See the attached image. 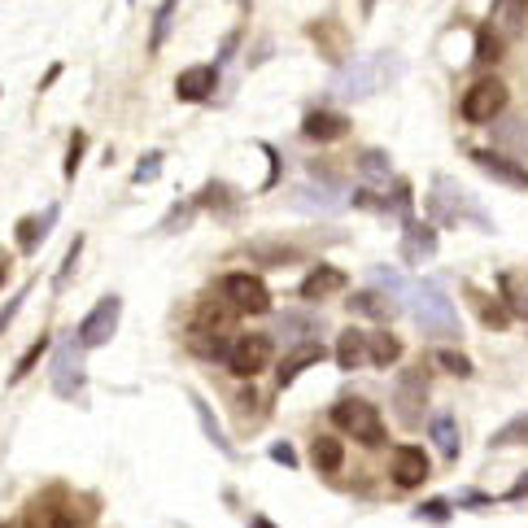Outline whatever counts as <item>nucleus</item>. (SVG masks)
I'll return each mask as SVG.
<instances>
[{
	"label": "nucleus",
	"instance_id": "obj_16",
	"mask_svg": "<svg viewBox=\"0 0 528 528\" xmlns=\"http://www.w3.org/2000/svg\"><path fill=\"white\" fill-rule=\"evenodd\" d=\"M293 206L297 210H315V214H336L345 206V197H341V188H336V184H302L293 192Z\"/></svg>",
	"mask_w": 528,
	"mask_h": 528
},
{
	"label": "nucleus",
	"instance_id": "obj_23",
	"mask_svg": "<svg viewBox=\"0 0 528 528\" xmlns=\"http://www.w3.org/2000/svg\"><path fill=\"white\" fill-rule=\"evenodd\" d=\"M428 432H432V441H437V454H441V459H446V463L459 459V424H454V415H450V411L432 415Z\"/></svg>",
	"mask_w": 528,
	"mask_h": 528
},
{
	"label": "nucleus",
	"instance_id": "obj_14",
	"mask_svg": "<svg viewBox=\"0 0 528 528\" xmlns=\"http://www.w3.org/2000/svg\"><path fill=\"white\" fill-rule=\"evenodd\" d=\"M302 136L319 140V144L345 140V136H350V118L336 114V110H310V114H306V123H302Z\"/></svg>",
	"mask_w": 528,
	"mask_h": 528
},
{
	"label": "nucleus",
	"instance_id": "obj_8",
	"mask_svg": "<svg viewBox=\"0 0 528 528\" xmlns=\"http://www.w3.org/2000/svg\"><path fill=\"white\" fill-rule=\"evenodd\" d=\"M267 363H271V336L245 332L227 345V371L240 380H254L258 371H267Z\"/></svg>",
	"mask_w": 528,
	"mask_h": 528
},
{
	"label": "nucleus",
	"instance_id": "obj_10",
	"mask_svg": "<svg viewBox=\"0 0 528 528\" xmlns=\"http://www.w3.org/2000/svg\"><path fill=\"white\" fill-rule=\"evenodd\" d=\"M223 297L240 310V315H267V310H271L267 284H262L258 275H245V271L227 275V280H223Z\"/></svg>",
	"mask_w": 528,
	"mask_h": 528
},
{
	"label": "nucleus",
	"instance_id": "obj_29",
	"mask_svg": "<svg viewBox=\"0 0 528 528\" xmlns=\"http://www.w3.org/2000/svg\"><path fill=\"white\" fill-rule=\"evenodd\" d=\"M192 411H197V419H201V428H206V437L214 441V450H223V454H232V446H227V437H223V428H219V419H214V411H210V402L201 398V393H192Z\"/></svg>",
	"mask_w": 528,
	"mask_h": 528
},
{
	"label": "nucleus",
	"instance_id": "obj_21",
	"mask_svg": "<svg viewBox=\"0 0 528 528\" xmlns=\"http://www.w3.org/2000/svg\"><path fill=\"white\" fill-rule=\"evenodd\" d=\"M57 223V206H48L40 214H31V219H22L18 223V249L22 254H35V249L44 245V236H48V227Z\"/></svg>",
	"mask_w": 528,
	"mask_h": 528
},
{
	"label": "nucleus",
	"instance_id": "obj_7",
	"mask_svg": "<svg viewBox=\"0 0 528 528\" xmlns=\"http://www.w3.org/2000/svg\"><path fill=\"white\" fill-rule=\"evenodd\" d=\"M118 319H123V297H101L92 310H88V319L79 323V345L83 350H101V345H110L114 341V332H118Z\"/></svg>",
	"mask_w": 528,
	"mask_h": 528
},
{
	"label": "nucleus",
	"instance_id": "obj_13",
	"mask_svg": "<svg viewBox=\"0 0 528 528\" xmlns=\"http://www.w3.org/2000/svg\"><path fill=\"white\" fill-rule=\"evenodd\" d=\"M467 302H472V310H476V319L485 323V328H494V332H502V328H511V306L502 302V297H494V293H485V288H476V284H467Z\"/></svg>",
	"mask_w": 528,
	"mask_h": 528
},
{
	"label": "nucleus",
	"instance_id": "obj_44",
	"mask_svg": "<svg viewBox=\"0 0 528 528\" xmlns=\"http://www.w3.org/2000/svg\"><path fill=\"white\" fill-rule=\"evenodd\" d=\"M22 302H27V288H22V293H18V297H9V302H5V310H0V332H5V328H9V319H14V315H18V310H22Z\"/></svg>",
	"mask_w": 528,
	"mask_h": 528
},
{
	"label": "nucleus",
	"instance_id": "obj_15",
	"mask_svg": "<svg viewBox=\"0 0 528 528\" xmlns=\"http://www.w3.org/2000/svg\"><path fill=\"white\" fill-rule=\"evenodd\" d=\"M214 88H219V66H188L184 75L175 79L179 101H206Z\"/></svg>",
	"mask_w": 528,
	"mask_h": 528
},
{
	"label": "nucleus",
	"instance_id": "obj_9",
	"mask_svg": "<svg viewBox=\"0 0 528 528\" xmlns=\"http://www.w3.org/2000/svg\"><path fill=\"white\" fill-rule=\"evenodd\" d=\"M393 406H398V419L406 428H415L424 419V406H428V376L419 367L402 371L398 384H393Z\"/></svg>",
	"mask_w": 528,
	"mask_h": 528
},
{
	"label": "nucleus",
	"instance_id": "obj_5",
	"mask_svg": "<svg viewBox=\"0 0 528 528\" xmlns=\"http://www.w3.org/2000/svg\"><path fill=\"white\" fill-rule=\"evenodd\" d=\"M83 384H88V376H83V345L79 336H66L53 350V393L66 402H83Z\"/></svg>",
	"mask_w": 528,
	"mask_h": 528
},
{
	"label": "nucleus",
	"instance_id": "obj_22",
	"mask_svg": "<svg viewBox=\"0 0 528 528\" xmlns=\"http://www.w3.org/2000/svg\"><path fill=\"white\" fill-rule=\"evenodd\" d=\"M323 354H328V350H323L319 341H306L302 350H293V354H288L284 363H280V371H275V380H280V389H288V384H293L297 376H302L306 367H315V363H319Z\"/></svg>",
	"mask_w": 528,
	"mask_h": 528
},
{
	"label": "nucleus",
	"instance_id": "obj_28",
	"mask_svg": "<svg viewBox=\"0 0 528 528\" xmlns=\"http://www.w3.org/2000/svg\"><path fill=\"white\" fill-rule=\"evenodd\" d=\"M232 315H240V310L232 306V302H206L197 310V328L201 332H227V323H232Z\"/></svg>",
	"mask_w": 528,
	"mask_h": 528
},
{
	"label": "nucleus",
	"instance_id": "obj_3",
	"mask_svg": "<svg viewBox=\"0 0 528 528\" xmlns=\"http://www.w3.org/2000/svg\"><path fill=\"white\" fill-rule=\"evenodd\" d=\"M428 214H432V223H441V227H454V223H463V219H476L480 227H485V232H494V219H489V214L480 210L476 201L463 192V184H454L450 175H437V179H432Z\"/></svg>",
	"mask_w": 528,
	"mask_h": 528
},
{
	"label": "nucleus",
	"instance_id": "obj_36",
	"mask_svg": "<svg viewBox=\"0 0 528 528\" xmlns=\"http://www.w3.org/2000/svg\"><path fill=\"white\" fill-rule=\"evenodd\" d=\"M520 18H524V5H520V0H502L498 14H494V22H498L502 31H520Z\"/></svg>",
	"mask_w": 528,
	"mask_h": 528
},
{
	"label": "nucleus",
	"instance_id": "obj_6",
	"mask_svg": "<svg viewBox=\"0 0 528 528\" xmlns=\"http://www.w3.org/2000/svg\"><path fill=\"white\" fill-rule=\"evenodd\" d=\"M502 110H507V83L502 79H476L459 101V114L467 123H494Z\"/></svg>",
	"mask_w": 528,
	"mask_h": 528
},
{
	"label": "nucleus",
	"instance_id": "obj_32",
	"mask_svg": "<svg viewBox=\"0 0 528 528\" xmlns=\"http://www.w3.org/2000/svg\"><path fill=\"white\" fill-rule=\"evenodd\" d=\"M371 284L384 288L389 297H398V302H406V297H411V288H415L411 280H402V275L389 271V267H376V271H371Z\"/></svg>",
	"mask_w": 528,
	"mask_h": 528
},
{
	"label": "nucleus",
	"instance_id": "obj_4",
	"mask_svg": "<svg viewBox=\"0 0 528 528\" xmlns=\"http://www.w3.org/2000/svg\"><path fill=\"white\" fill-rule=\"evenodd\" d=\"M332 424L341 432H350V437L358 441V446H384L389 441V432H384V419L371 402L363 398H345L332 406Z\"/></svg>",
	"mask_w": 528,
	"mask_h": 528
},
{
	"label": "nucleus",
	"instance_id": "obj_18",
	"mask_svg": "<svg viewBox=\"0 0 528 528\" xmlns=\"http://www.w3.org/2000/svg\"><path fill=\"white\" fill-rule=\"evenodd\" d=\"M494 149L507 158H528V118H498Z\"/></svg>",
	"mask_w": 528,
	"mask_h": 528
},
{
	"label": "nucleus",
	"instance_id": "obj_31",
	"mask_svg": "<svg viewBox=\"0 0 528 528\" xmlns=\"http://www.w3.org/2000/svg\"><path fill=\"white\" fill-rule=\"evenodd\" d=\"M175 9H179V0H162L158 5V14H153V35H149V53H158V48L166 44L171 22H175Z\"/></svg>",
	"mask_w": 528,
	"mask_h": 528
},
{
	"label": "nucleus",
	"instance_id": "obj_41",
	"mask_svg": "<svg viewBox=\"0 0 528 528\" xmlns=\"http://www.w3.org/2000/svg\"><path fill=\"white\" fill-rule=\"evenodd\" d=\"M476 57H480V62H498V57H502V44H498L489 31H480V40H476Z\"/></svg>",
	"mask_w": 528,
	"mask_h": 528
},
{
	"label": "nucleus",
	"instance_id": "obj_35",
	"mask_svg": "<svg viewBox=\"0 0 528 528\" xmlns=\"http://www.w3.org/2000/svg\"><path fill=\"white\" fill-rule=\"evenodd\" d=\"M44 350H48V336H40V341H35V345H31V350H27V354H22V358H18V367H14V371H9V380H14V384H18V380H27V376H31V367H35V363H40V354H44Z\"/></svg>",
	"mask_w": 528,
	"mask_h": 528
},
{
	"label": "nucleus",
	"instance_id": "obj_27",
	"mask_svg": "<svg viewBox=\"0 0 528 528\" xmlns=\"http://www.w3.org/2000/svg\"><path fill=\"white\" fill-rule=\"evenodd\" d=\"M367 354L376 367H393L402 358V341L393 332H367Z\"/></svg>",
	"mask_w": 528,
	"mask_h": 528
},
{
	"label": "nucleus",
	"instance_id": "obj_19",
	"mask_svg": "<svg viewBox=\"0 0 528 528\" xmlns=\"http://www.w3.org/2000/svg\"><path fill=\"white\" fill-rule=\"evenodd\" d=\"M432 254H437V232L424 223H406L402 232V258L411 262V267H419V262H428Z\"/></svg>",
	"mask_w": 528,
	"mask_h": 528
},
{
	"label": "nucleus",
	"instance_id": "obj_26",
	"mask_svg": "<svg viewBox=\"0 0 528 528\" xmlns=\"http://www.w3.org/2000/svg\"><path fill=\"white\" fill-rule=\"evenodd\" d=\"M310 463H315L323 476L341 472V463H345V446H341L336 437H315V446H310Z\"/></svg>",
	"mask_w": 528,
	"mask_h": 528
},
{
	"label": "nucleus",
	"instance_id": "obj_20",
	"mask_svg": "<svg viewBox=\"0 0 528 528\" xmlns=\"http://www.w3.org/2000/svg\"><path fill=\"white\" fill-rule=\"evenodd\" d=\"M363 363H371V354H367V332L345 328L341 336H336V367H341V371H358Z\"/></svg>",
	"mask_w": 528,
	"mask_h": 528
},
{
	"label": "nucleus",
	"instance_id": "obj_12",
	"mask_svg": "<svg viewBox=\"0 0 528 528\" xmlns=\"http://www.w3.org/2000/svg\"><path fill=\"white\" fill-rule=\"evenodd\" d=\"M389 476L398 489H415L428 480V454L419 446H398L393 450V463H389Z\"/></svg>",
	"mask_w": 528,
	"mask_h": 528
},
{
	"label": "nucleus",
	"instance_id": "obj_38",
	"mask_svg": "<svg viewBox=\"0 0 528 528\" xmlns=\"http://www.w3.org/2000/svg\"><path fill=\"white\" fill-rule=\"evenodd\" d=\"M192 214H197V201H184V206H179V210H171V214H166L158 232H184V227L192 223Z\"/></svg>",
	"mask_w": 528,
	"mask_h": 528
},
{
	"label": "nucleus",
	"instance_id": "obj_37",
	"mask_svg": "<svg viewBox=\"0 0 528 528\" xmlns=\"http://www.w3.org/2000/svg\"><path fill=\"white\" fill-rule=\"evenodd\" d=\"M319 328V319H310V315H297V310H288V315H280V336H302V332H315Z\"/></svg>",
	"mask_w": 528,
	"mask_h": 528
},
{
	"label": "nucleus",
	"instance_id": "obj_33",
	"mask_svg": "<svg viewBox=\"0 0 528 528\" xmlns=\"http://www.w3.org/2000/svg\"><path fill=\"white\" fill-rule=\"evenodd\" d=\"M432 363H437V367H446L450 371V376H459V380H467V376H472V358H463L459 350H437V354H432Z\"/></svg>",
	"mask_w": 528,
	"mask_h": 528
},
{
	"label": "nucleus",
	"instance_id": "obj_50",
	"mask_svg": "<svg viewBox=\"0 0 528 528\" xmlns=\"http://www.w3.org/2000/svg\"><path fill=\"white\" fill-rule=\"evenodd\" d=\"M520 5H528V0H520Z\"/></svg>",
	"mask_w": 528,
	"mask_h": 528
},
{
	"label": "nucleus",
	"instance_id": "obj_25",
	"mask_svg": "<svg viewBox=\"0 0 528 528\" xmlns=\"http://www.w3.org/2000/svg\"><path fill=\"white\" fill-rule=\"evenodd\" d=\"M498 293H502V302L511 306V315L528 319V275H507V271H502L498 275Z\"/></svg>",
	"mask_w": 528,
	"mask_h": 528
},
{
	"label": "nucleus",
	"instance_id": "obj_47",
	"mask_svg": "<svg viewBox=\"0 0 528 528\" xmlns=\"http://www.w3.org/2000/svg\"><path fill=\"white\" fill-rule=\"evenodd\" d=\"M524 494H528V476H524V480H520V485H515V489H511V498H524Z\"/></svg>",
	"mask_w": 528,
	"mask_h": 528
},
{
	"label": "nucleus",
	"instance_id": "obj_30",
	"mask_svg": "<svg viewBox=\"0 0 528 528\" xmlns=\"http://www.w3.org/2000/svg\"><path fill=\"white\" fill-rule=\"evenodd\" d=\"M358 171H363L371 184H389L393 179V166H389V153H380V149H367L363 158H358Z\"/></svg>",
	"mask_w": 528,
	"mask_h": 528
},
{
	"label": "nucleus",
	"instance_id": "obj_17",
	"mask_svg": "<svg viewBox=\"0 0 528 528\" xmlns=\"http://www.w3.org/2000/svg\"><path fill=\"white\" fill-rule=\"evenodd\" d=\"M341 288H345V271L341 267H315L302 280V288H297V297H302V302H323V297L341 293Z\"/></svg>",
	"mask_w": 528,
	"mask_h": 528
},
{
	"label": "nucleus",
	"instance_id": "obj_48",
	"mask_svg": "<svg viewBox=\"0 0 528 528\" xmlns=\"http://www.w3.org/2000/svg\"><path fill=\"white\" fill-rule=\"evenodd\" d=\"M5 275H9V258L0 254V284H5Z\"/></svg>",
	"mask_w": 528,
	"mask_h": 528
},
{
	"label": "nucleus",
	"instance_id": "obj_34",
	"mask_svg": "<svg viewBox=\"0 0 528 528\" xmlns=\"http://www.w3.org/2000/svg\"><path fill=\"white\" fill-rule=\"evenodd\" d=\"M524 441H528V415L511 419L507 428H498V432H494V441H489V446H524Z\"/></svg>",
	"mask_w": 528,
	"mask_h": 528
},
{
	"label": "nucleus",
	"instance_id": "obj_42",
	"mask_svg": "<svg viewBox=\"0 0 528 528\" xmlns=\"http://www.w3.org/2000/svg\"><path fill=\"white\" fill-rule=\"evenodd\" d=\"M83 149H88V140H83V131H75V144H70V153H66V179H75V175H79V158H83Z\"/></svg>",
	"mask_w": 528,
	"mask_h": 528
},
{
	"label": "nucleus",
	"instance_id": "obj_43",
	"mask_svg": "<svg viewBox=\"0 0 528 528\" xmlns=\"http://www.w3.org/2000/svg\"><path fill=\"white\" fill-rule=\"evenodd\" d=\"M79 249H83V240H75V245H70V254L62 258V271H57V280H53V288H66V280H70V271H75V262H79Z\"/></svg>",
	"mask_w": 528,
	"mask_h": 528
},
{
	"label": "nucleus",
	"instance_id": "obj_46",
	"mask_svg": "<svg viewBox=\"0 0 528 528\" xmlns=\"http://www.w3.org/2000/svg\"><path fill=\"white\" fill-rule=\"evenodd\" d=\"M271 459L284 463V467H297V454H293V446H284V441H280V446H271Z\"/></svg>",
	"mask_w": 528,
	"mask_h": 528
},
{
	"label": "nucleus",
	"instance_id": "obj_2",
	"mask_svg": "<svg viewBox=\"0 0 528 528\" xmlns=\"http://www.w3.org/2000/svg\"><path fill=\"white\" fill-rule=\"evenodd\" d=\"M398 75H402V57L398 53H376V57H367V62L345 66L341 75L332 79V92L341 96V101H363V96L389 88Z\"/></svg>",
	"mask_w": 528,
	"mask_h": 528
},
{
	"label": "nucleus",
	"instance_id": "obj_45",
	"mask_svg": "<svg viewBox=\"0 0 528 528\" xmlns=\"http://www.w3.org/2000/svg\"><path fill=\"white\" fill-rule=\"evenodd\" d=\"M48 528H83V520L75 511H53V520H48Z\"/></svg>",
	"mask_w": 528,
	"mask_h": 528
},
{
	"label": "nucleus",
	"instance_id": "obj_24",
	"mask_svg": "<svg viewBox=\"0 0 528 528\" xmlns=\"http://www.w3.org/2000/svg\"><path fill=\"white\" fill-rule=\"evenodd\" d=\"M350 310H354V315H367V319H380V323L398 315V306H393L389 297L380 293V288H367V293H354V297H350Z\"/></svg>",
	"mask_w": 528,
	"mask_h": 528
},
{
	"label": "nucleus",
	"instance_id": "obj_1",
	"mask_svg": "<svg viewBox=\"0 0 528 528\" xmlns=\"http://www.w3.org/2000/svg\"><path fill=\"white\" fill-rule=\"evenodd\" d=\"M406 310H411V319L419 323V332L428 336H441V341H454L463 328H459V310L446 297V288L432 284V280H419L411 288V297H406Z\"/></svg>",
	"mask_w": 528,
	"mask_h": 528
},
{
	"label": "nucleus",
	"instance_id": "obj_40",
	"mask_svg": "<svg viewBox=\"0 0 528 528\" xmlns=\"http://www.w3.org/2000/svg\"><path fill=\"white\" fill-rule=\"evenodd\" d=\"M419 520H428V524H446L450 520V502L446 498H432V502H424V507L415 511Z\"/></svg>",
	"mask_w": 528,
	"mask_h": 528
},
{
	"label": "nucleus",
	"instance_id": "obj_11",
	"mask_svg": "<svg viewBox=\"0 0 528 528\" xmlns=\"http://www.w3.org/2000/svg\"><path fill=\"white\" fill-rule=\"evenodd\" d=\"M472 162L485 171L489 179H498V184H507L515 192H528V171L520 162H511L507 153H498V149H472Z\"/></svg>",
	"mask_w": 528,
	"mask_h": 528
},
{
	"label": "nucleus",
	"instance_id": "obj_39",
	"mask_svg": "<svg viewBox=\"0 0 528 528\" xmlns=\"http://www.w3.org/2000/svg\"><path fill=\"white\" fill-rule=\"evenodd\" d=\"M158 175H162V153L153 149V153H144V158H140V166H136V175H131V179H136V184H153Z\"/></svg>",
	"mask_w": 528,
	"mask_h": 528
},
{
	"label": "nucleus",
	"instance_id": "obj_49",
	"mask_svg": "<svg viewBox=\"0 0 528 528\" xmlns=\"http://www.w3.org/2000/svg\"><path fill=\"white\" fill-rule=\"evenodd\" d=\"M249 528H275V524H271V520H262V515H258V520H254V524H249Z\"/></svg>",
	"mask_w": 528,
	"mask_h": 528
}]
</instances>
